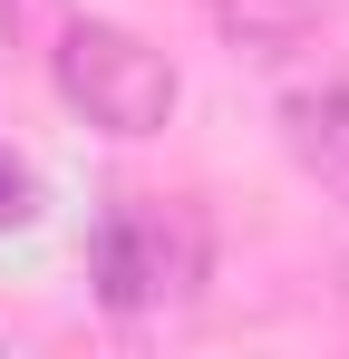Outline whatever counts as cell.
<instances>
[{"mask_svg": "<svg viewBox=\"0 0 349 359\" xmlns=\"http://www.w3.org/2000/svg\"><path fill=\"white\" fill-rule=\"evenodd\" d=\"M49 78H58V97L88 126H107V136H165L174 97H184L174 59L156 39L116 29V20H68L58 49H49Z\"/></svg>", "mask_w": 349, "mask_h": 359, "instance_id": "obj_1", "label": "cell"}, {"mask_svg": "<svg viewBox=\"0 0 349 359\" xmlns=\"http://www.w3.org/2000/svg\"><path fill=\"white\" fill-rule=\"evenodd\" d=\"M204 282V224L184 204H126L97 224V301L107 311H174Z\"/></svg>", "mask_w": 349, "mask_h": 359, "instance_id": "obj_2", "label": "cell"}, {"mask_svg": "<svg viewBox=\"0 0 349 359\" xmlns=\"http://www.w3.org/2000/svg\"><path fill=\"white\" fill-rule=\"evenodd\" d=\"M282 146H291V165L320 184L330 204H349V78L291 88L282 97Z\"/></svg>", "mask_w": 349, "mask_h": 359, "instance_id": "obj_3", "label": "cell"}, {"mask_svg": "<svg viewBox=\"0 0 349 359\" xmlns=\"http://www.w3.org/2000/svg\"><path fill=\"white\" fill-rule=\"evenodd\" d=\"M214 29H224L242 59H291L320 29V0H214Z\"/></svg>", "mask_w": 349, "mask_h": 359, "instance_id": "obj_4", "label": "cell"}, {"mask_svg": "<svg viewBox=\"0 0 349 359\" xmlns=\"http://www.w3.org/2000/svg\"><path fill=\"white\" fill-rule=\"evenodd\" d=\"M29 224H39V175H29V156L0 146V233H29Z\"/></svg>", "mask_w": 349, "mask_h": 359, "instance_id": "obj_5", "label": "cell"}]
</instances>
